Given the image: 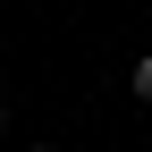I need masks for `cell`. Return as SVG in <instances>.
Returning a JSON list of instances; mask_svg holds the SVG:
<instances>
[{
    "label": "cell",
    "instance_id": "1",
    "mask_svg": "<svg viewBox=\"0 0 152 152\" xmlns=\"http://www.w3.org/2000/svg\"><path fill=\"white\" fill-rule=\"evenodd\" d=\"M127 85H135V102H152V59H135V76H127Z\"/></svg>",
    "mask_w": 152,
    "mask_h": 152
},
{
    "label": "cell",
    "instance_id": "2",
    "mask_svg": "<svg viewBox=\"0 0 152 152\" xmlns=\"http://www.w3.org/2000/svg\"><path fill=\"white\" fill-rule=\"evenodd\" d=\"M26 152H59V144H26Z\"/></svg>",
    "mask_w": 152,
    "mask_h": 152
}]
</instances>
